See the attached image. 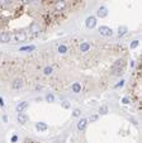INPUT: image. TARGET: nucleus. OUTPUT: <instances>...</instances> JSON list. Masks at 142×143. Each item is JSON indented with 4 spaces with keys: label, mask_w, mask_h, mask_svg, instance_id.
<instances>
[{
    "label": "nucleus",
    "mask_w": 142,
    "mask_h": 143,
    "mask_svg": "<svg viewBox=\"0 0 142 143\" xmlns=\"http://www.w3.org/2000/svg\"><path fill=\"white\" fill-rule=\"evenodd\" d=\"M85 0H0V33L37 37L82 8Z\"/></svg>",
    "instance_id": "1"
},
{
    "label": "nucleus",
    "mask_w": 142,
    "mask_h": 143,
    "mask_svg": "<svg viewBox=\"0 0 142 143\" xmlns=\"http://www.w3.org/2000/svg\"><path fill=\"white\" fill-rule=\"evenodd\" d=\"M141 74H142V65L140 63L134 70L132 77H131V85H129V91L131 95H132L133 101L136 103V105L138 108H141Z\"/></svg>",
    "instance_id": "2"
},
{
    "label": "nucleus",
    "mask_w": 142,
    "mask_h": 143,
    "mask_svg": "<svg viewBox=\"0 0 142 143\" xmlns=\"http://www.w3.org/2000/svg\"><path fill=\"white\" fill-rule=\"evenodd\" d=\"M99 33H100V36H103V37H110V36L113 34V31L109 27L101 25V27L99 28Z\"/></svg>",
    "instance_id": "3"
},
{
    "label": "nucleus",
    "mask_w": 142,
    "mask_h": 143,
    "mask_svg": "<svg viewBox=\"0 0 142 143\" xmlns=\"http://www.w3.org/2000/svg\"><path fill=\"white\" fill-rule=\"evenodd\" d=\"M90 48H92V45L89 42H81L79 45V51L80 52H89Z\"/></svg>",
    "instance_id": "4"
},
{
    "label": "nucleus",
    "mask_w": 142,
    "mask_h": 143,
    "mask_svg": "<svg viewBox=\"0 0 142 143\" xmlns=\"http://www.w3.org/2000/svg\"><path fill=\"white\" fill-rule=\"evenodd\" d=\"M10 41H12V37H10L9 33L6 32L0 33V43H9Z\"/></svg>",
    "instance_id": "5"
},
{
    "label": "nucleus",
    "mask_w": 142,
    "mask_h": 143,
    "mask_svg": "<svg viewBox=\"0 0 142 143\" xmlns=\"http://www.w3.org/2000/svg\"><path fill=\"white\" fill-rule=\"evenodd\" d=\"M12 87L14 90H19V89H22L23 87V80H22L20 77H18V79H15L14 81L12 82Z\"/></svg>",
    "instance_id": "6"
},
{
    "label": "nucleus",
    "mask_w": 142,
    "mask_h": 143,
    "mask_svg": "<svg viewBox=\"0 0 142 143\" xmlns=\"http://www.w3.org/2000/svg\"><path fill=\"white\" fill-rule=\"evenodd\" d=\"M95 25H96L95 17H88V18H86V27L90 28V29H93Z\"/></svg>",
    "instance_id": "7"
},
{
    "label": "nucleus",
    "mask_w": 142,
    "mask_h": 143,
    "mask_svg": "<svg viewBox=\"0 0 142 143\" xmlns=\"http://www.w3.org/2000/svg\"><path fill=\"white\" fill-rule=\"evenodd\" d=\"M70 89H71V91L74 94H80V91H81V84H80V82H72Z\"/></svg>",
    "instance_id": "8"
},
{
    "label": "nucleus",
    "mask_w": 142,
    "mask_h": 143,
    "mask_svg": "<svg viewBox=\"0 0 142 143\" xmlns=\"http://www.w3.org/2000/svg\"><path fill=\"white\" fill-rule=\"evenodd\" d=\"M96 15L99 17V18H105L108 15V10L105 6H100L99 9H98V12H96Z\"/></svg>",
    "instance_id": "9"
},
{
    "label": "nucleus",
    "mask_w": 142,
    "mask_h": 143,
    "mask_svg": "<svg viewBox=\"0 0 142 143\" xmlns=\"http://www.w3.org/2000/svg\"><path fill=\"white\" fill-rule=\"evenodd\" d=\"M27 108H28V103L27 101H22L17 105V112L18 113H23Z\"/></svg>",
    "instance_id": "10"
},
{
    "label": "nucleus",
    "mask_w": 142,
    "mask_h": 143,
    "mask_svg": "<svg viewBox=\"0 0 142 143\" xmlns=\"http://www.w3.org/2000/svg\"><path fill=\"white\" fill-rule=\"evenodd\" d=\"M27 120H28L27 114H24V113H19V114H18V122H19L20 124H25Z\"/></svg>",
    "instance_id": "11"
},
{
    "label": "nucleus",
    "mask_w": 142,
    "mask_h": 143,
    "mask_svg": "<svg viewBox=\"0 0 142 143\" xmlns=\"http://www.w3.org/2000/svg\"><path fill=\"white\" fill-rule=\"evenodd\" d=\"M88 125V119H81L80 122L78 123V129L79 130H84Z\"/></svg>",
    "instance_id": "12"
},
{
    "label": "nucleus",
    "mask_w": 142,
    "mask_h": 143,
    "mask_svg": "<svg viewBox=\"0 0 142 143\" xmlns=\"http://www.w3.org/2000/svg\"><path fill=\"white\" fill-rule=\"evenodd\" d=\"M36 128L39 130V132H45V130H47V124L46 123H42V122H39V123H37L36 124Z\"/></svg>",
    "instance_id": "13"
},
{
    "label": "nucleus",
    "mask_w": 142,
    "mask_h": 143,
    "mask_svg": "<svg viewBox=\"0 0 142 143\" xmlns=\"http://www.w3.org/2000/svg\"><path fill=\"white\" fill-rule=\"evenodd\" d=\"M36 49V46H25V47H22V48H19L20 52H23V51H34Z\"/></svg>",
    "instance_id": "14"
},
{
    "label": "nucleus",
    "mask_w": 142,
    "mask_h": 143,
    "mask_svg": "<svg viewBox=\"0 0 142 143\" xmlns=\"http://www.w3.org/2000/svg\"><path fill=\"white\" fill-rule=\"evenodd\" d=\"M126 32H127V28L126 27H119L118 28V36H119V37H121V36H124Z\"/></svg>",
    "instance_id": "15"
},
{
    "label": "nucleus",
    "mask_w": 142,
    "mask_h": 143,
    "mask_svg": "<svg viewBox=\"0 0 142 143\" xmlns=\"http://www.w3.org/2000/svg\"><path fill=\"white\" fill-rule=\"evenodd\" d=\"M99 113L100 114H107L108 113V106L107 105H101L99 108Z\"/></svg>",
    "instance_id": "16"
},
{
    "label": "nucleus",
    "mask_w": 142,
    "mask_h": 143,
    "mask_svg": "<svg viewBox=\"0 0 142 143\" xmlns=\"http://www.w3.org/2000/svg\"><path fill=\"white\" fill-rule=\"evenodd\" d=\"M46 100L48 101V103H52L53 100H55V96L52 94H47V96H46Z\"/></svg>",
    "instance_id": "17"
},
{
    "label": "nucleus",
    "mask_w": 142,
    "mask_h": 143,
    "mask_svg": "<svg viewBox=\"0 0 142 143\" xmlns=\"http://www.w3.org/2000/svg\"><path fill=\"white\" fill-rule=\"evenodd\" d=\"M80 113H81V112H80L79 109H75L74 113H72V115H74V116H79V115H80Z\"/></svg>",
    "instance_id": "18"
},
{
    "label": "nucleus",
    "mask_w": 142,
    "mask_h": 143,
    "mask_svg": "<svg viewBox=\"0 0 142 143\" xmlns=\"http://www.w3.org/2000/svg\"><path fill=\"white\" fill-rule=\"evenodd\" d=\"M138 46V41H133V43H132V45H131V48H136V47Z\"/></svg>",
    "instance_id": "19"
},
{
    "label": "nucleus",
    "mask_w": 142,
    "mask_h": 143,
    "mask_svg": "<svg viewBox=\"0 0 142 143\" xmlns=\"http://www.w3.org/2000/svg\"><path fill=\"white\" fill-rule=\"evenodd\" d=\"M62 106L65 109H69L70 108V104H69V101H64V104H62Z\"/></svg>",
    "instance_id": "20"
},
{
    "label": "nucleus",
    "mask_w": 142,
    "mask_h": 143,
    "mask_svg": "<svg viewBox=\"0 0 142 143\" xmlns=\"http://www.w3.org/2000/svg\"><path fill=\"white\" fill-rule=\"evenodd\" d=\"M23 143H39V142H37V141H32V139H25Z\"/></svg>",
    "instance_id": "21"
},
{
    "label": "nucleus",
    "mask_w": 142,
    "mask_h": 143,
    "mask_svg": "<svg viewBox=\"0 0 142 143\" xmlns=\"http://www.w3.org/2000/svg\"><path fill=\"white\" fill-rule=\"evenodd\" d=\"M122 103H123V104H128V103H129V99L128 98H123Z\"/></svg>",
    "instance_id": "22"
},
{
    "label": "nucleus",
    "mask_w": 142,
    "mask_h": 143,
    "mask_svg": "<svg viewBox=\"0 0 142 143\" xmlns=\"http://www.w3.org/2000/svg\"><path fill=\"white\" fill-rule=\"evenodd\" d=\"M96 119H98V115H93V116H90V122H95Z\"/></svg>",
    "instance_id": "23"
},
{
    "label": "nucleus",
    "mask_w": 142,
    "mask_h": 143,
    "mask_svg": "<svg viewBox=\"0 0 142 143\" xmlns=\"http://www.w3.org/2000/svg\"><path fill=\"white\" fill-rule=\"evenodd\" d=\"M123 84H124V81H123V80H121V82H118L117 85H115L114 87H119V86H123Z\"/></svg>",
    "instance_id": "24"
},
{
    "label": "nucleus",
    "mask_w": 142,
    "mask_h": 143,
    "mask_svg": "<svg viewBox=\"0 0 142 143\" xmlns=\"http://www.w3.org/2000/svg\"><path fill=\"white\" fill-rule=\"evenodd\" d=\"M18 141V137H17V135H13V137H12V142L14 143V142H17Z\"/></svg>",
    "instance_id": "25"
},
{
    "label": "nucleus",
    "mask_w": 142,
    "mask_h": 143,
    "mask_svg": "<svg viewBox=\"0 0 142 143\" xmlns=\"http://www.w3.org/2000/svg\"><path fill=\"white\" fill-rule=\"evenodd\" d=\"M0 106H1V108L4 106V103H3V98H0Z\"/></svg>",
    "instance_id": "26"
}]
</instances>
